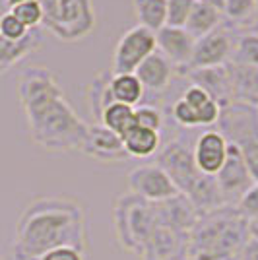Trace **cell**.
<instances>
[{"instance_id":"cell-22","label":"cell","mask_w":258,"mask_h":260,"mask_svg":"<svg viewBox=\"0 0 258 260\" xmlns=\"http://www.w3.org/2000/svg\"><path fill=\"white\" fill-rule=\"evenodd\" d=\"M181 98L196 111L198 122H200V128H210V126H215V124H217L221 107H219L214 99L206 93L202 87L188 84V86L183 89Z\"/></svg>"},{"instance_id":"cell-29","label":"cell","mask_w":258,"mask_h":260,"mask_svg":"<svg viewBox=\"0 0 258 260\" xmlns=\"http://www.w3.org/2000/svg\"><path fill=\"white\" fill-rule=\"evenodd\" d=\"M229 62L241 66H258V33L239 35Z\"/></svg>"},{"instance_id":"cell-6","label":"cell","mask_w":258,"mask_h":260,"mask_svg":"<svg viewBox=\"0 0 258 260\" xmlns=\"http://www.w3.org/2000/svg\"><path fill=\"white\" fill-rule=\"evenodd\" d=\"M229 144H235L243 153L248 173L258 183V107L233 101L221 107L215 124Z\"/></svg>"},{"instance_id":"cell-23","label":"cell","mask_w":258,"mask_h":260,"mask_svg":"<svg viewBox=\"0 0 258 260\" xmlns=\"http://www.w3.org/2000/svg\"><path fill=\"white\" fill-rule=\"evenodd\" d=\"M124 150L128 153V157H136V159H146L159 152L162 148V134L150 128H142V126H134L128 134L122 138Z\"/></svg>"},{"instance_id":"cell-2","label":"cell","mask_w":258,"mask_h":260,"mask_svg":"<svg viewBox=\"0 0 258 260\" xmlns=\"http://www.w3.org/2000/svg\"><path fill=\"white\" fill-rule=\"evenodd\" d=\"M58 247L89 252L86 208L70 196L35 198L18 217L12 256L14 260H35Z\"/></svg>"},{"instance_id":"cell-32","label":"cell","mask_w":258,"mask_h":260,"mask_svg":"<svg viewBox=\"0 0 258 260\" xmlns=\"http://www.w3.org/2000/svg\"><path fill=\"white\" fill-rule=\"evenodd\" d=\"M196 0H167V23L171 27H184Z\"/></svg>"},{"instance_id":"cell-10","label":"cell","mask_w":258,"mask_h":260,"mask_svg":"<svg viewBox=\"0 0 258 260\" xmlns=\"http://www.w3.org/2000/svg\"><path fill=\"white\" fill-rule=\"evenodd\" d=\"M126 183L132 194L140 196L153 204L165 202L173 196L181 194L175 183L169 179V175L157 163H146V165L134 167L126 177Z\"/></svg>"},{"instance_id":"cell-38","label":"cell","mask_w":258,"mask_h":260,"mask_svg":"<svg viewBox=\"0 0 258 260\" xmlns=\"http://www.w3.org/2000/svg\"><path fill=\"white\" fill-rule=\"evenodd\" d=\"M10 8H14V6H18V4H23V2H29V0H4Z\"/></svg>"},{"instance_id":"cell-27","label":"cell","mask_w":258,"mask_h":260,"mask_svg":"<svg viewBox=\"0 0 258 260\" xmlns=\"http://www.w3.org/2000/svg\"><path fill=\"white\" fill-rule=\"evenodd\" d=\"M99 124H103L105 128L113 130L120 138H124L130 130L136 126V122H134V107L122 105V103H111L103 111Z\"/></svg>"},{"instance_id":"cell-18","label":"cell","mask_w":258,"mask_h":260,"mask_svg":"<svg viewBox=\"0 0 258 260\" xmlns=\"http://www.w3.org/2000/svg\"><path fill=\"white\" fill-rule=\"evenodd\" d=\"M157 217H159V223L167 228L190 233L192 225L196 223L198 212L186 196L177 194L165 202H157Z\"/></svg>"},{"instance_id":"cell-4","label":"cell","mask_w":258,"mask_h":260,"mask_svg":"<svg viewBox=\"0 0 258 260\" xmlns=\"http://www.w3.org/2000/svg\"><path fill=\"white\" fill-rule=\"evenodd\" d=\"M113 225L120 249L140 258L151 233L159 225L157 204L148 202L128 190L118 196L113 204Z\"/></svg>"},{"instance_id":"cell-7","label":"cell","mask_w":258,"mask_h":260,"mask_svg":"<svg viewBox=\"0 0 258 260\" xmlns=\"http://www.w3.org/2000/svg\"><path fill=\"white\" fill-rule=\"evenodd\" d=\"M198 134L194 130H184L177 138L169 140L155 153V163L169 175L181 194H188L192 186L202 177V171L194 161V140Z\"/></svg>"},{"instance_id":"cell-20","label":"cell","mask_w":258,"mask_h":260,"mask_svg":"<svg viewBox=\"0 0 258 260\" xmlns=\"http://www.w3.org/2000/svg\"><path fill=\"white\" fill-rule=\"evenodd\" d=\"M221 23H223V14L215 4L208 2V0H196L192 10H190V16L184 23V29L190 33L194 39H200L210 31H214Z\"/></svg>"},{"instance_id":"cell-8","label":"cell","mask_w":258,"mask_h":260,"mask_svg":"<svg viewBox=\"0 0 258 260\" xmlns=\"http://www.w3.org/2000/svg\"><path fill=\"white\" fill-rule=\"evenodd\" d=\"M155 51H157L155 33L142 25H134L128 31L122 33V37L115 45L111 72L113 74H134L136 68Z\"/></svg>"},{"instance_id":"cell-33","label":"cell","mask_w":258,"mask_h":260,"mask_svg":"<svg viewBox=\"0 0 258 260\" xmlns=\"http://www.w3.org/2000/svg\"><path fill=\"white\" fill-rule=\"evenodd\" d=\"M27 33H29V29L10 10L0 16V37H4L8 41H22Z\"/></svg>"},{"instance_id":"cell-19","label":"cell","mask_w":258,"mask_h":260,"mask_svg":"<svg viewBox=\"0 0 258 260\" xmlns=\"http://www.w3.org/2000/svg\"><path fill=\"white\" fill-rule=\"evenodd\" d=\"M41 45H43V39L37 29H29V33L22 41H8L0 37V76H4L10 68L20 64L23 58H27Z\"/></svg>"},{"instance_id":"cell-37","label":"cell","mask_w":258,"mask_h":260,"mask_svg":"<svg viewBox=\"0 0 258 260\" xmlns=\"http://www.w3.org/2000/svg\"><path fill=\"white\" fill-rule=\"evenodd\" d=\"M248 237L258 241V217L248 219Z\"/></svg>"},{"instance_id":"cell-1","label":"cell","mask_w":258,"mask_h":260,"mask_svg":"<svg viewBox=\"0 0 258 260\" xmlns=\"http://www.w3.org/2000/svg\"><path fill=\"white\" fill-rule=\"evenodd\" d=\"M18 98L29 138L45 152H80L87 124L66 101L58 80L47 66L33 64L18 78Z\"/></svg>"},{"instance_id":"cell-25","label":"cell","mask_w":258,"mask_h":260,"mask_svg":"<svg viewBox=\"0 0 258 260\" xmlns=\"http://www.w3.org/2000/svg\"><path fill=\"white\" fill-rule=\"evenodd\" d=\"M109 89L115 103H122L130 107H138L146 95L144 86L136 78V74H113L109 82Z\"/></svg>"},{"instance_id":"cell-3","label":"cell","mask_w":258,"mask_h":260,"mask_svg":"<svg viewBox=\"0 0 258 260\" xmlns=\"http://www.w3.org/2000/svg\"><path fill=\"white\" fill-rule=\"evenodd\" d=\"M248 241V219L225 204L198 214L188 233V260H239Z\"/></svg>"},{"instance_id":"cell-16","label":"cell","mask_w":258,"mask_h":260,"mask_svg":"<svg viewBox=\"0 0 258 260\" xmlns=\"http://www.w3.org/2000/svg\"><path fill=\"white\" fill-rule=\"evenodd\" d=\"M227 157L225 136L215 128L204 130L194 140V161L204 175L215 177Z\"/></svg>"},{"instance_id":"cell-28","label":"cell","mask_w":258,"mask_h":260,"mask_svg":"<svg viewBox=\"0 0 258 260\" xmlns=\"http://www.w3.org/2000/svg\"><path fill=\"white\" fill-rule=\"evenodd\" d=\"M111 76H113V72H111V70L99 72V74L91 80V84H89L87 99H89V107H91V115H93L95 122L101 120L103 111H105L111 103H115V101H113V95H111V89H109Z\"/></svg>"},{"instance_id":"cell-9","label":"cell","mask_w":258,"mask_h":260,"mask_svg":"<svg viewBox=\"0 0 258 260\" xmlns=\"http://www.w3.org/2000/svg\"><path fill=\"white\" fill-rule=\"evenodd\" d=\"M239 35H241L239 29H235L233 25L223 22L221 25H217L214 31H210L204 37L196 39L190 64L186 66L184 70L212 68V66L227 64L231 54H233V49H235Z\"/></svg>"},{"instance_id":"cell-15","label":"cell","mask_w":258,"mask_h":260,"mask_svg":"<svg viewBox=\"0 0 258 260\" xmlns=\"http://www.w3.org/2000/svg\"><path fill=\"white\" fill-rule=\"evenodd\" d=\"M194 43H196V39L184 27L165 25V27H162L159 31L155 33L157 51L177 68V72H181V70H184L186 66L190 64Z\"/></svg>"},{"instance_id":"cell-12","label":"cell","mask_w":258,"mask_h":260,"mask_svg":"<svg viewBox=\"0 0 258 260\" xmlns=\"http://www.w3.org/2000/svg\"><path fill=\"white\" fill-rule=\"evenodd\" d=\"M80 152L99 163H118L128 159L122 138L99 122L87 126L86 138L80 146Z\"/></svg>"},{"instance_id":"cell-21","label":"cell","mask_w":258,"mask_h":260,"mask_svg":"<svg viewBox=\"0 0 258 260\" xmlns=\"http://www.w3.org/2000/svg\"><path fill=\"white\" fill-rule=\"evenodd\" d=\"M227 66L233 82V101L258 107V66H241L231 62H227Z\"/></svg>"},{"instance_id":"cell-14","label":"cell","mask_w":258,"mask_h":260,"mask_svg":"<svg viewBox=\"0 0 258 260\" xmlns=\"http://www.w3.org/2000/svg\"><path fill=\"white\" fill-rule=\"evenodd\" d=\"M138 260H188V233L159 223Z\"/></svg>"},{"instance_id":"cell-31","label":"cell","mask_w":258,"mask_h":260,"mask_svg":"<svg viewBox=\"0 0 258 260\" xmlns=\"http://www.w3.org/2000/svg\"><path fill=\"white\" fill-rule=\"evenodd\" d=\"M134 122H136V126L159 132L165 124V117L155 105H138V107H134Z\"/></svg>"},{"instance_id":"cell-17","label":"cell","mask_w":258,"mask_h":260,"mask_svg":"<svg viewBox=\"0 0 258 260\" xmlns=\"http://www.w3.org/2000/svg\"><path fill=\"white\" fill-rule=\"evenodd\" d=\"M134 74L140 80V84L144 86L146 93L159 95V93H163L167 87L171 86L173 78L177 74V68L159 51H155L136 68Z\"/></svg>"},{"instance_id":"cell-36","label":"cell","mask_w":258,"mask_h":260,"mask_svg":"<svg viewBox=\"0 0 258 260\" xmlns=\"http://www.w3.org/2000/svg\"><path fill=\"white\" fill-rule=\"evenodd\" d=\"M239 260H258V241L248 237L247 245H245V249L241 252Z\"/></svg>"},{"instance_id":"cell-5","label":"cell","mask_w":258,"mask_h":260,"mask_svg":"<svg viewBox=\"0 0 258 260\" xmlns=\"http://www.w3.org/2000/svg\"><path fill=\"white\" fill-rule=\"evenodd\" d=\"M43 8V25L64 43L86 39L95 29L97 16L91 0H39Z\"/></svg>"},{"instance_id":"cell-11","label":"cell","mask_w":258,"mask_h":260,"mask_svg":"<svg viewBox=\"0 0 258 260\" xmlns=\"http://www.w3.org/2000/svg\"><path fill=\"white\" fill-rule=\"evenodd\" d=\"M215 181H217V186L221 190V196H223L225 204H231V206H237V202L254 184L252 177L248 173L247 163L243 159V153H241V150L237 148L235 144L227 142L225 163L217 171Z\"/></svg>"},{"instance_id":"cell-30","label":"cell","mask_w":258,"mask_h":260,"mask_svg":"<svg viewBox=\"0 0 258 260\" xmlns=\"http://www.w3.org/2000/svg\"><path fill=\"white\" fill-rule=\"evenodd\" d=\"M10 12L20 20V22L27 27V29H37V25H41L43 22V8L39 0H29L10 8Z\"/></svg>"},{"instance_id":"cell-34","label":"cell","mask_w":258,"mask_h":260,"mask_svg":"<svg viewBox=\"0 0 258 260\" xmlns=\"http://www.w3.org/2000/svg\"><path fill=\"white\" fill-rule=\"evenodd\" d=\"M237 208L243 212V216L247 217V219L258 217V183H254L245 192V196L237 202Z\"/></svg>"},{"instance_id":"cell-13","label":"cell","mask_w":258,"mask_h":260,"mask_svg":"<svg viewBox=\"0 0 258 260\" xmlns=\"http://www.w3.org/2000/svg\"><path fill=\"white\" fill-rule=\"evenodd\" d=\"M179 76L192 86L202 87L219 107L233 103V82L229 66H212V68H196V70H181Z\"/></svg>"},{"instance_id":"cell-39","label":"cell","mask_w":258,"mask_h":260,"mask_svg":"<svg viewBox=\"0 0 258 260\" xmlns=\"http://www.w3.org/2000/svg\"><path fill=\"white\" fill-rule=\"evenodd\" d=\"M254 2H256V16H254V25H252L250 33H258V0H254Z\"/></svg>"},{"instance_id":"cell-35","label":"cell","mask_w":258,"mask_h":260,"mask_svg":"<svg viewBox=\"0 0 258 260\" xmlns=\"http://www.w3.org/2000/svg\"><path fill=\"white\" fill-rule=\"evenodd\" d=\"M35 260H89V252L78 250L74 247H58V249L45 252Z\"/></svg>"},{"instance_id":"cell-41","label":"cell","mask_w":258,"mask_h":260,"mask_svg":"<svg viewBox=\"0 0 258 260\" xmlns=\"http://www.w3.org/2000/svg\"><path fill=\"white\" fill-rule=\"evenodd\" d=\"M0 260H4V258H0Z\"/></svg>"},{"instance_id":"cell-26","label":"cell","mask_w":258,"mask_h":260,"mask_svg":"<svg viewBox=\"0 0 258 260\" xmlns=\"http://www.w3.org/2000/svg\"><path fill=\"white\" fill-rule=\"evenodd\" d=\"M138 25L157 33L167 23V0H132Z\"/></svg>"},{"instance_id":"cell-40","label":"cell","mask_w":258,"mask_h":260,"mask_svg":"<svg viewBox=\"0 0 258 260\" xmlns=\"http://www.w3.org/2000/svg\"><path fill=\"white\" fill-rule=\"evenodd\" d=\"M208 2H212V4H215V6H217V8H219V6H221V0H208Z\"/></svg>"},{"instance_id":"cell-24","label":"cell","mask_w":258,"mask_h":260,"mask_svg":"<svg viewBox=\"0 0 258 260\" xmlns=\"http://www.w3.org/2000/svg\"><path fill=\"white\" fill-rule=\"evenodd\" d=\"M219 10L223 14V22L233 25L241 33H250L256 16L254 0H221Z\"/></svg>"}]
</instances>
